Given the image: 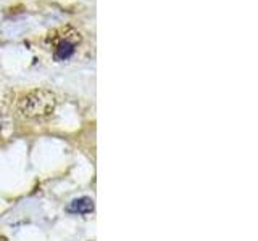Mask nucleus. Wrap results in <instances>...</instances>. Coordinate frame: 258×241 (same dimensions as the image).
Here are the masks:
<instances>
[{
  "mask_svg": "<svg viewBox=\"0 0 258 241\" xmlns=\"http://www.w3.org/2000/svg\"><path fill=\"white\" fill-rule=\"evenodd\" d=\"M56 106L55 93L48 90H34L23 96L20 100L18 108L23 116L29 119H40L50 116Z\"/></svg>",
  "mask_w": 258,
  "mask_h": 241,
  "instance_id": "nucleus-1",
  "label": "nucleus"
},
{
  "mask_svg": "<svg viewBox=\"0 0 258 241\" xmlns=\"http://www.w3.org/2000/svg\"><path fill=\"white\" fill-rule=\"evenodd\" d=\"M0 241H7V239L5 238H0Z\"/></svg>",
  "mask_w": 258,
  "mask_h": 241,
  "instance_id": "nucleus-4",
  "label": "nucleus"
},
{
  "mask_svg": "<svg viewBox=\"0 0 258 241\" xmlns=\"http://www.w3.org/2000/svg\"><path fill=\"white\" fill-rule=\"evenodd\" d=\"M0 129H2V123H0Z\"/></svg>",
  "mask_w": 258,
  "mask_h": 241,
  "instance_id": "nucleus-5",
  "label": "nucleus"
},
{
  "mask_svg": "<svg viewBox=\"0 0 258 241\" xmlns=\"http://www.w3.org/2000/svg\"><path fill=\"white\" fill-rule=\"evenodd\" d=\"M94 211V201L91 198H79L75 199L68 206V212L73 214H89Z\"/></svg>",
  "mask_w": 258,
  "mask_h": 241,
  "instance_id": "nucleus-3",
  "label": "nucleus"
},
{
  "mask_svg": "<svg viewBox=\"0 0 258 241\" xmlns=\"http://www.w3.org/2000/svg\"><path fill=\"white\" fill-rule=\"evenodd\" d=\"M79 32H76L75 29L67 28L63 32V36L58 39V42L53 47V55L58 61H64L70 60L76 52V45L79 44Z\"/></svg>",
  "mask_w": 258,
  "mask_h": 241,
  "instance_id": "nucleus-2",
  "label": "nucleus"
}]
</instances>
